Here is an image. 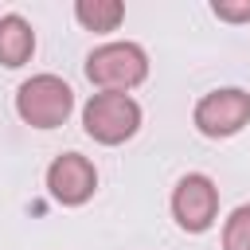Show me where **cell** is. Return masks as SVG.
Segmentation results:
<instances>
[{
	"label": "cell",
	"instance_id": "6da1fadb",
	"mask_svg": "<svg viewBox=\"0 0 250 250\" xmlns=\"http://www.w3.org/2000/svg\"><path fill=\"white\" fill-rule=\"evenodd\" d=\"M86 78L98 86V94H129L148 78V55L133 39L102 43L86 55Z\"/></svg>",
	"mask_w": 250,
	"mask_h": 250
},
{
	"label": "cell",
	"instance_id": "7a4b0ae2",
	"mask_svg": "<svg viewBox=\"0 0 250 250\" xmlns=\"http://www.w3.org/2000/svg\"><path fill=\"white\" fill-rule=\"evenodd\" d=\"M16 113L31 129H59L74 113V90L59 74H31L16 90Z\"/></svg>",
	"mask_w": 250,
	"mask_h": 250
},
{
	"label": "cell",
	"instance_id": "3957f363",
	"mask_svg": "<svg viewBox=\"0 0 250 250\" xmlns=\"http://www.w3.org/2000/svg\"><path fill=\"white\" fill-rule=\"evenodd\" d=\"M82 129L98 145H125L141 129V105L133 94H90L82 105Z\"/></svg>",
	"mask_w": 250,
	"mask_h": 250
},
{
	"label": "cell",
	"instance_id": "277c9868",
	"mask_svg": "<svg viewBox=\"0 0 250 250\" xmlns=\"http://www.w3.org/2000/svg\"><path fill=\"white\" fill-rule=\"evenodd\" d=\"M191 125L203 137H234L250 125V94L242 86H219L211 94H203L191 109Z\"/></svg>",
	"mask_w": 250,
	"mask_h": 250
},
{
	"label": "cell",
	"instance_id": "5b68a950",
	"mask_svg": "<svg viewBox=\"0 0 250 250\" xmlns=\"http://www.w3.org/2000/svg\"><path fill=\"white\" fill-rule=\"evenodd\" d=\"M172 219L188 234H203L219 219V188L207 172H188L172 188Z\"/></svg>",
	"mask_w": 250,
	"mask_h": 250
},
{
	"label": "cell",
	"instance_id": "8992f818",
	"mask_svg": "<svg viewBox=\"0 0 250 250\" xmlns=\"http://www.w3.org/2000/svg\"><path fill=\"white\" fill-rule=\"evenodd\" d=\"M47 191L62 207H82L98 191V168L82 152H62L47 164Z\"/></svg>",
	"mask_w": 250,
	"mask_h": 250
},
{
	"label": "cell",
	"instance_id": "52a82bcc",
	"mask_svg": "<svg viewBox=\"0 0 250 250\" xmlns=\"http://www.w3.org/2000/svg\"><path fill=\"white\" fill-rule=\"evenodd\" d=\"M31 55H35V31H31V23H27L20 12L0 16V62H4L8 70H16V66H23Z\"/></svg>",
	"mask_w": 250,
	"mask_h": 250
},
{
	"label": "cell",
	"instance_id": "ba28073f",
	"mask_svg": "<svg viewBox=\"0 0 250 250\" xmlns=\"http://www.w3.org/2000/svg\"><path fill=\"white\" fill-rule=\"evenodd\" d=\"M74 20H78L86 31L109 35V31L121 27L125 4H121V0H78V4H74Z\"/></svg>",
	"mask_w": 250,
	"mask_h": 250
},
{
	"label": "cell",
	"instance_id": "9c48e42d",
	"mask_svg": "<svg viewBox=\"0 0 250 250\" xmlns=\"http://www.w3.org/2000/svg\"><path fill=\"white\" fill-rule=\"evenodd\" d=\"M223 250H250V203H238L223 219Z\"/></svg>",
	"mask_w": 250,
	"mask_h": 250
},
{
	"label": "cell",
	"instance_id": "30bf717a",
	"mask_svg": "<svg viewBox=\"0 0 250 250\" xmlns=\"http://www.w3.org/2000/svg\"><path fill=\"white\" fill-rule=\"evenodd\" d=\"M211 12L227 23H250V0H211Z\"/></svg>",
	"mask_w": 250,
	"mask_h": 250
}]
</instances>
